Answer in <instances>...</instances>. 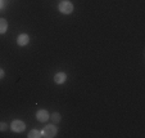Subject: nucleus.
Segmentation results:
<instances>
[{"instance_id":"obj_1","label":"nucleus","mask_w":145,"mask_h":138,"mask_svg":"<svg viewBox=\"0 0 145 138\" xmlns=\"http://www.w3.org/2000/svg\"><path fill=\"white\" fill-rule=\"evenodd\" d=\"M57 133H58L57 127H55L54 124H49V125H46V127L42 129L41 134H42V137L53 138V137H55V135H57Z\"/></svg>"},{"instance_id":"obj_2","label":"nucleus","mask_w":145,"mask_h":138,"mask_svg":"<svg viewBox=\"0 0 145 138\" xmlns=\"http://www.w3.org/2000/svg\"><path fill=\"white\" fill-rule=\"evenodd\" d=\"M58 9H59L60 13H63V14H71L73 12V4L64 0V1H60L59 3Z\"/></svg>"},{"instance_id":"obj_3","label":"nucleus","mask_w":145,"mask_h":138,"mask_svg":"<svg viewBox=\"0 0 145 138\" xmlns=\"http://www.w3.org/2000/svg\"><path fill=\"white\" fill-rule=\"evenodd\" d=\"M10 128L14 133H22L26 129V124L22 120H13L10 124Z\"/></svg>"},{"instance_id":"obj_4","label":"nucleus","mask_w":145,"mask_h":138,"mask_svg":"<svg viewBox=\"0 0 145 138\" xmlns=\"http://www.w3.org/2000/svg\"><path fill=\"white\" fill-rule=\"evenodd\" d=\"M49 118H50V115L46 110H39L37 112H36V119L40 123H46L48 120H49Z\"/></svg>"},{"instance_id":"obj_5","label":"nucleus","mask_w":145,"mask_h":138,"mask_svg":"<svg viewBox=\"0 0 145 138\" xmlns=\"http://www.w3.org/2000/svg\"><path fill=\"white\" fill-rule=\"evenodd\" d=\"M30 43V36L27 34H21V35L17 38V44L19 47H26V45Z\"/></svg>"},{"instance_id":"obj_6","label":"nucleus","mask_w":145,"mask_h":138,"mask_svg":"<svg viewBox=\"0 0 145 138\" xmlns=\"http://www.w3.org/2000/svg\"><path fill=\"white\" fill-rule=\"evenodd\" d=\"M67 80V75L66 72H58V74L54 75V83L60 85V84H64Z\"/></svg>"},{"instance_id":"obj_7","label":"nucleus","mask_w":145,"mask_h":138,"mask_svg":"<svg viewBox=\"0 0 145 138\" xmlns=\"http://www.w3.org/2000/svg\"><path fill=\"white\" fill-rule=\"evenodd\" d=\"M8 30V22L4 18H0V34H5Z\"/></svg>"},{"instance_id":"obj_8","label":"nucleus","mask_w":145,"mask_h":138,"mask_svg":"<svg viewBox=\"0 0 145 138\" xmlns=\"http://www.w3.org/2000/svg\"><path fill=\"white\" fill-rule=\"evenodd\" d=\"M27 137H28V138H40V137H42V134H41L40 130L32 129V130H31V132L27 134Z\"/></svg>"},{"instance_id":"obj_9","label":"nucleus","mask_w":145,"mask_h":138,"mask_svg":"<svg viewBox=\"0 0 145 138\" xmlns=\"http://www.w3.org/2000/svg\"><path fill=\"white\" fill-rule=\"evenodd\" d=\"M52 119H53V123H55V124H57V123L60 121V115L58 112H54V114H53V118H52Z\"/></svg>"},{"instance_id":"obj_10","label":"nucleus","mask_w":145,"mask_h":138,"mask_svg":"<svg viewBox=\"0 0 145 138\" xmlns=\"http://www.w3.org/2000/svg\"><path fill=\"white\" fill-rule=\"evenodd\" d=\"M5 129H7V124H5V123H0V130H1V132H4Z\"/></svg>"},{"instance_id":"obj_11","label":"nucleus","mask_w":145,"mask_h":138,"mask_svg":"<svg viewBox=\"0 0 145 138\" xmlns=\"http://www.w3.org/2000/svg\"><path fill=\"white\" fill-rule=\"evenodd\" d=\"M4 75H5V74H4V70H3V69H0V79H3Z\"/></svg>"},{"instance_id":"obj_12","label":"nucleus","mask_w":145,"mask_h":138,"mask_svg":"<svg viewBox=\"0 0 145 138\" xmlns=\"http://www.w3.org/2000/svg\"><path fill=\"white\" fill-rule=\"evenodd\" d=\"M4 8V3H3V0H0V9H3Z\"/></svg>"}]
</instances>
